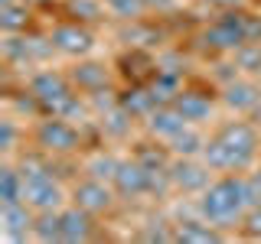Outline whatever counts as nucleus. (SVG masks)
<instances>
[{"label":"nucleus","instance_id":"1","mask_svg":"<svg viewBox=\"0 0 261 244\" xmlns=\"http://www.w3.org/2000/svg\"><path fill=\"white\" fill-rule=\"evenodd\" d=\"M258 199L255 186L245 182V179H235V176H225L219 182H209L202 189V199H199V211L202 218L212 225H228L242 215L245 208H251Z\"/></svg>","mask_w":261,"mask_h":244},{"label":"nucleus","instance_id":"2","mask_svg":"<svg viewBox=\"0 0 261 244\" xmlns=\"http://www.w3.org/2000/svg\"><path fill=\"white\" fill-rule=\"evenodd\" d=\"M255 153H258V134L255 127L242 124V120L222 127L202 146V157L212 169H245L255 160Z\"/></svg>","mask_w":261,"mask_h":244},{"label":"nucleus","instance_id":"3","mask_svg":"<svg viewBox=\"0 0 261 244\" xmlns=\"http://www.w3.org/2000/svg\"><path fill=\"white\" fill-rule=\"evenodd\" d=\"M30 92H33V98H36L39 104H46L53 114H72L79 108L69 81H65L59 72H39V75H33Z\"/></svg>","mask_w":261,"mask_h":244},{"label":"nucleus","instance_id":"4","mask_svg":"<svg viewBox=\"0 0 261 244\" xmlns=\"http://www.w3.org/2000/svg\"><path fill=\"white\" fill-rule=\"evenodd\" d=\"M23 202L33 205L36 211H53L62 202V189L46 169L30 166V173L23 169Z\"/></svg>","mask_w":261,"mask_h":244},{"label":"nucleus","instance_id":"5","mask_svg":"<svg viewBox=\"0 0 261 244\" xmlns=\"http://www.w3.org/2000/svg\"><path fill=\"white\" fill-rule=\"evenodd\" d=\"M248 20L239 13H228L222 16L219 23H212V26L206 29V43L212 49H242L245 43H248Z\"/></svg>","mask_w":261,"mask_h":244},{"label":"nucleus","instance_id":"6","mask_svg":"<svg viewBox=\"0 0 261 244\" xmlns=\"http://www.w3.org/2000/svg\"><path fill=\"white\" fill-rule=\"evenodd\" d=\"M111 182H114V189H118L121 195H127V199H137V195H144V192L153 189V169L144 166L141 160L121 163Z\"/></svg>","mask_w":261,"mask_h":244},{"label":"nucleus","instance_id":"7","mask_svg":"<svg viewBox=\"0 0 261 244\" xmlns=\"http://www.w3.org/2000/svg\"><path fill=\"white\" fill-rule=\"evenodd\" d=\"M36 140L39 146H46V150H59V153H69L79 146V130L69 124V120L62 117H53V120H43L36 130Z\"/></svg>","mask_w":261,"mask_h":244},{"label":"nucleus","instance_id":"8","mask_svg":"<svg viewBox=\"0 0 261 244\" xmlns=\"http://www.w3.org/2000/svg\"><path fill=\"white\" fill-rule=\"evenodd\" d=\"M209 169H212L209 163L199 166V163L179 160L173 166H167V176H170V182H173L176 189H183V192H202L209 186Z\"/></svg>","mask_w":261,"mask_h":244},{"label":"nucleus","instance_id":"9","mask_svg":"<svg viewBox=\"0 0 261 244\" xmlns=\"http://www.w3.org/2000/svg\"><path fill=\"white\" fill-rule=\"evenodd\" d=\"M49 43H53V49H59L65 55H85L92 49V33L85 26H79V23H62V26L53 29Z\"/></svg>","mask_w":261,"mask_h":244},{"label":"nucleus","instance_id":"10","mask_svg":"<svg viewBox=\"0 0 261 244\" xmlns=\"http://www.w3.org/2000/svg\"><path fill=\"white\" fill-rule=\"evenodd\" d=\"M75 205L79 208H85L88 215H95V211H105V208H111V202H114V195L111 189L105 186V179H85V182H79L75 186Z\"/></svg>","mask_w":261,"mask_h":244},{"label":"nucleus","instance_id":"11","mask_svg":"<svg viewBox=\"0 0 261 244\" xmlns=\"http://www.w3.org/2000/svg\"><path fill=\"white\" fill-rule=\"evenodd\" d=\"M147 124H150V130L157 137H167V140H173V137L179 134V130H186L190 127V120L183 117V114H179L176 108H157V111H150L147 114Z\"/></svg>","mask_w":261,"mask_h":244},{"label":"nucleus","instance_id":"12","mask_svg":"<svg viewBox=\"0 0 261 244\" xmlns=\"http://www.w3.org/2000/svg\"><path fill=\"white\" fill-rule=\"evenodd\" d=\"M225 104L228 108H235V111H251V108H258V101H261V92L251 81H232V85L225 88Z\"/></svg>","mask_w":261,"mask_h":244},{"label":"nucleus","instance_id":"13","mask_svg":"<svg viewBox=\"0 0 261 244\" xmlns=\"http://www.w3.org/2000/svg\"><path fill=\"white\" fill-rule=\"evenodd\" d=\"M62 241H85L92 234V222H88V211L85 208H69L62 211Z\"/></svg>","mask_w":261,"mask_h":244},{"label":"nucleus","instance_id":"14","mask_svg":"<svg viewBox=\"0 0 261 244\" xmlns=\"http://www.w3.org/2000/svg\"><path fill=\"white\" fill-rule=\"evenodd\" d=\"M4 225L10 238H23L27 231H33L36 218L27 211V202H13V205H4Z\"/></svg>","mask_w":261,"mask_h":244},{"label":"nucleus","instance_id":"15","mask_svg":"<svg viewBox=\"0 0 261 244\" xmlns=\"http://www.w3.org/2000/svg\"><path fill=\"white\" fill-rule=\"evenodd\" d=\"M173 108H176L179 114H183V117L190 120V124H196V120L209 117L212 104H209V98H206V95H193V92H186V95H176Z\"/></svg>","mask_w":261,"mask_h":244},{"label":"nucleus","instance_id":"16","mask_svg":"<svg viewBox=\"0 0 261 244\" xmlns=\"http://www.w3.org/2000/svg\"><path fill=\"white\" fill-rule=\"evenodd\" d=\"M75 85L82 92H101L108 85V69L101 62H85L75 69Z\"/></svg>","mask_w":261,"mask_h":244},{"label":"nucleus","instance_id":"17","mask_svg":"<svg viewBox=\"0 0 261 244\" xmlns=\"http://www.w3.org/2000/svg\"><path fill=\"white\" fill-rule=\"evenodd\" d=\"M33 234L39 241H62V218L56 211H43L36 218V225H33Z\"/></svg>","mask_w":261,"mask_h":244},{"label":"nucleus","instance_id":"18","mask_svg":"<svg viewBox=\"0 0 261 244\" xmlns=\"http://www.w3.org/2000/svg\"><path fill=\"white\" fill-rule=\"evenodd\" d=\"M153 101H157V95L134 88V92H127L124 98H121V108H124L130 117H137V114H150L153 111Z\"/></svg>","mask_w":261,"mask_h":244},{"label":"nucleus","instance_id":"19","mask_svg":"<svg viewBox=\"0 0 261 244\" xmlns=\"http://www.w3.org/2000/svg\"><path fill=\"white\" fill-rule=\"evenodd\" d=\"M176 241H183V244H193V241H219V231L212 228V222L209 225H199V222H190V225H183L179 231L173 234Z\"/></svg>","mask_w":261,"mask_h":244},{"label":"nucleus","instance_id":"20","mask_svg":"<svg viewBox=\"0 0 261 244\" xmlns=\"http://www.w3.org/2000/svg\"><path fill=\"white\" fill-rule=\"evenodd\" d=\"M0 199H4V205L23 202V173H16V169H4V186H0Z\"/></svg>","mask_w":261,"mask_h":244},{"label":"nucleus","instance_id":"21","mask_svg":"<svg viewBox=\"0 0 261 244\" xmlns=\"http://www.w3.org/2000/svg\"><path fill=\"white\" fill-rule=\"evenodd\" d=\"M0 16H4V29L7 33H16V29H23L27 26V20H30V13H27V7H16V4H4V10H0Z\"/></svg>","mask_w":261,"mask_h":244},{"label":"nucleus","instance_id":"22","mask_svg":"<svg viewBox=\"0 0 261 244\" xmlns=\"http://www.w3.org/2000/svg\"><path fill=\"white\" fill-rule=\"evenodd\" d=\"M170 143H173V150H176V153H183V157H190V153H196V150H202V146H206V140H202L199 134H193L190 127L179 130V134H176Z\"/></svg>","mask_w":261,"mask_h":244},{"label":"nucleus","instance_id":"23","mask_svg":"<svg viewBox=\"0 0 261 244\" xmlns=\"http://www.w3.org/2000/svg\"><path fill=\"white\" fill-rule=\"evenodd\" d=\"M121 163L114 157H105V153H98V157L88 163V173H92L95 179H114V173H118Z\"/></svg>","mask_w":261,"mask_h":244},{"label":"nucleus","instance_id":"24","mask_svg":"<svg viewBox=\"0 0 261 244\" xmlns=\"http://www.w3.org/2000/svg\"><path fill=\"white\" fill-rule=\"evenodd\" d=\"M147 7V0H108V10L121 20H130V16H141Z\"/></svg>","mask_w":261,"mask_h":244},{"label":"nucleus","instance_id":"25","mask_svg":"<svg viewBox=\"0 0 261 244\" xmlns=\"http://www.w3.org/2000/svg\"><path fill=\"white\" fill-rule=\"evenodd\" d=\"M239 65L248 69V72H255V65L261 69V46H248V43H245L242 52H239Z\"/></svg>","mask_w":261,"mask_h":244},{"label":"nucleus","instance_id":"26","mask_svg":"<svg viewBox=\"0 0 261 244\" xmlns=\"http://www.w3.org/2000/svg\"><path fill=\"white\" fill-rule=\"evenodd\" d=\"M72 10L85 13V20H95V16L101 13V7H98V0H72Z\"/></svg>","mask_w":261,"mask_h":244},{"label":"nucleus","instance_id":"27","mask_svg":"<svg viewBox=\"0 0 261 244\" xmlns=\"http://www.w3.org/2000/svg\"><path fill=\"white\" fill-rule=\"evenodd\" d=\"M245 231L248 234H261V205H251V211H248V218H245Z\"/></svg>","mask_w":261,"mask_h":244},{"label":"nucleus","instance_id":"28","mask_svg":"<svg viewBox=\"0 0 261 244\" xmlns=\"http://www.w3.org/2000/svg\"><path fill=\"white\" fill-rule=\"evenodd\" d=\"M13 137H16V130L10 120H4V150H13Z\"/></svg>","mask_w":261,"mask_h":244},{"label":"nucleus","instance_id":"29","mask_svg":"<svg viewBox=\"0 0 261 244\" xmlns=\"http://www.w3.org/2000/svg\"><path fill=\"white\" fill-rule=\"evenodd\" d=\"M251 186H255V192H258V199H261V169L255 173V179H251Z\"/></svg>","mask_w":261,"mask_h":244},{"label":"nucleus","instance_id":"30","mask_svg":"<svg viewBox=\"0 0 261 244\" xmlns=\"http://www.w3.org/2000/svg\"><path fill=\"white\" fill-rule=\"evenodd\" d=\"M209 4H216V7H232L235 0H209Z\"/></svg>","mask_w":261,"mask_h":244}]
</instances>
